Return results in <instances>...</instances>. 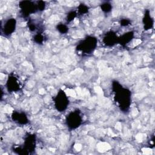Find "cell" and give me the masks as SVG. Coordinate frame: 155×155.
I'll return each mask as SVG.
<instances>
[{"instance_id":"obj_10","label":"cell","mask_w":155,"mask_h":155,"mask_svg":"<svg viewBox=\"0 0 155 155\" xmlns=\"http://www.w3.org/2000/svg\"><path fill=\"white\" fill-rule=\"evenodd\" d=\"M11 117L13 122L20 125H25L28 122V117L24 112L14 111Z\"/></svg>"},{"instance_id":"obj_7","label":"cell","mask_w":155,"mask_h":155,"mask_svg":"<svg viewBox=\"0 0 155 155\" xmlns=\"http://www.w3.org/2000/svg\"><path fill=\"white\" fill-rule=\"evenodd\" d=\"M5 85L7 91L10 93L16 92L21 88L19 80L13 74H11L8 76Z\"/></svg>"},{"instance_id":"obj_18","label":"cell","mask_w":155,"mask_h":155,"mask_svg":"<svg viewBox=\"0 0 155 155\" xmlns=\"http://www.w3.org/2000/svg\"><path fill=\"white\" fill-rule=\"evenodd\" d=\"M27 25H28V29L31 31H35L37 30L38 27L36 25V24L33 20H29L27 23Z\"/></svg>"},{"instance_id":"obj_20","label":"cell","mask_w":155,"mask_h":155,"mask_svg":"<svg viewBox=\"0 0 155 155\" xmlns=\"http://www.w3.org/2000/svg\"><path fill=\"white\" fill-rule=\"evenodd\" d=\"M120 25L122 27H127V26L130 25L131 21L127 18H123V19H120Z\"/></svg>"},{"instance_id":"obj_8","label":"cell","mask_w":155,"mask_h":155,"mask_svg":"<svg viewBox=\"0 0 155 155\" xmlns=\"http://www.w3.org/2000/svg\"><path fill=\"white\" fill-rule=\"evenodd\" d=\"M16 20L15 18H11L8 19L1 27V33L4 35V36H8L11 35L16 29Z\"/></svg>"},{"instance_id":"obj_3","label":"cell","mask_w":155,"mask_h":155,"mask_svg":"<svg viewBox=\"0 0 155 155\" xmlns=\"http://www.w3.org/2000/svg\"><path fill=\"white\" fill-rule=\"evenodd\" d=\"M83 122L82 115L79 110H74L67 114L65 117V123L70 130L79 127Z\"/></svg>"},{"instance_id":"obj_5","label":"cell","mask_w":155,"mask_h":155,"mask_svg":"<svg viewBox=\"0 0 155 155\" xmlns=\"http://www.w3.org/2000/svg\"><path fill=\"white\" fill-rule=\"evenodd\" d=\"M54 104L55 108L59 112H62L65 111L70 103L68 96L65 92L63 90H59L54 99Z\"/></svg>"},{"instance_id":"obj_4","label":"cell","mask_w":155,"mask_h":155,"mask_svg":"<svg viewBox=\"0 0 155 155\" xmlns=\"http://www.w3.org/2000/svg\"><path fill=\"white\" fill-rule=\"evenodd\" d=\"M36 147V137L35 134H28L24 139L22 147H16L14 149V151L19 154H27L35 150Z\"/></svg>"},{"instance_id":"obj_16","label":"cell","mask_w":155,"mask_h":155,"mask_svg":"<svg viewBox=\"0 0 155 155\" xmlns=\"http://www.w3.org/2000/svg\"><path fill=\"white\" fill-rule=\"evenodd\" d=\"M101 8L102 12L105 13H108L111 11L112 5L108 2H105L101 5Z\"/></svg>"},{"instance_id":"obj_14","label":"cell","mask_w":155,"mask_h":155,"mask_svg":"<svg viewBox=\"0 0 155 155\" xmlns=\"http://www.w3.org/2000/svg\"><path fill=\"white\" fill-rule=\"evenodd\" d=\"M89 7L85 4L81 3L78 7V13L80 15H85L89 12Z\"/></svg>"},{"instance_id":"obj_2","label":"cell","mask_w":155,"mask_h":155,"mask_svg":"<svg viewBox=\"0 0 155 155\" xmlns=\"http://www.w3.org/2000/svg\"><path fill=\"white\" fill-rule=\"evenodd\" d=\"M97 45V39L93 36H88L78 44L76 50L83 54L88 55L94 51Z\"/></svg>"},{"instance_id":"obj_19","label":"cell","mask_w":155,"mask_h":155,"mask_svg":"<svg viewBox=\"0 0 155 155\" xmlns=\"http://www.w3.org/2000/svg\"><path fill=\"white\" fill-rule=\"evenodd\" d=\"M36 5H37L38 11H40V12H42V11L44 10L45 8V7H46L45 2L43 1H37L36 2Z\"/></svg>"},{"instance_id":"obj_17","label":"cell","mask_w":155,"mask_h":155,"mask_svg":"<svg viewBox=\"0 0 155 155\" xmlns=\"http://www.w3.org/2000/svg\"><path fill=\"white\" fill-rule=\"evenodd\" d=\"M77 15V12L76 11H70L68 13V14L67 15V17H66V21L67 22H71L73 20H74V19L76 18Z\"/></svg>"},{"instance_id":"obj_12","label":"cell","mask_w":155,"mask_h":155,"mask_svg":"<svg viewBox=\"0 0 155 155\" xmlns=\"http://www.w3.org/2000/svg\"><path fill=\"white\" fill-rule=\"evenodd\" d=\"M134 37V33L133 31H128L124 33L120 37H119L118 43H119L121 45L125 46L127 44H128L133 39Z\"/></svg>"},{"instance_id":"obj_9","label":"cell","mask_w":155,"mask_h":155,"mask_svg":"<svg viewBox=\"0 0 155 155\" xmlns=\"http://www.w3.org/2000/svg\"><path fill=\"white\" fill-rule=\"evenodd\" d=\"M119 37L113 31L107 32L102 39V42L105 46L112 47L118 43Z\"/></svg>"},{"instance_id":"obj_13","label":"cell","mask_w":155,"mask_h":155,"mask_svg":"<svg viewBox=\"0 0 155 155\" xmlns=\"http://www.w3.org/2000/svg\"><path fill=\"white\" fill-rule=\"evenodd\" d=\"M33 41L37 44H42L44 42V36L42 31H38L33 36Z\"/></svg>"},{"instance_id":"obj_6","label":"cell","mask_w":155,"mask_h":155,"mask_svg":"<svg viewBox=\"0 0 155 155\" xmlns=\"http://www.w3.org/2000/svg\"><path fill=\"white\" fill-rule=\"evenodd\" d=\"M20 12L23 17H28L30 15L36 13L38 10L36 3L31 1H22L19 2Z\"/></svg>"},{"instance_id":"obj_11","label":"cell","mask_w":155,"mask_h":155,"mask_svg":"<svg viewBox=\"0 0 155 155\" xmlns=\"http://www.w3.org/2000/svg\"><path fill=\"white\" fill-rule=\"evenodd\" d=\"M142 22L143 24V28L145 30H150L153 27L154 19L151 16L150 12L149 10H146L145 11L144 16L142 19Z\"/></svg>"},{"instance_id":"obj_15","label":"cell","mask_w":155,"mask_h":155,"mask_svg":"<svg viewBox=\"0 0 155 155\" xmlns=\"http://www.w3.org/2000/svg\"><path fill=\"white\" fill-rule=\"evenodd\" d=\"M57 30L61 34H65L68 31V27L66 24L59 23L56 25Z\"/></svg>"},{"instance_id":"obj_1","label":"cell","mask_w":155,"mask_h":155,"mask_svg":"<svg viewBox=\"0 0 155 155\" xmlns=\"http://www.w3.org/2000/svg\"><path fill=\"white\" fill-rule=\"evenodd\" d=\"M112 90L114 93V101L118 107L122 112L128 111L131 103V91L116 81L112 82Z\"/></svg>"}]
</instances>
